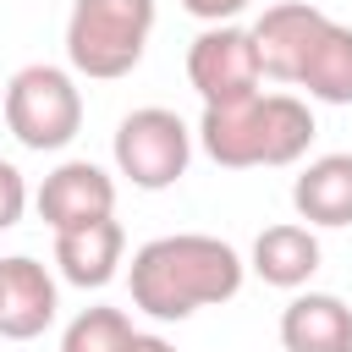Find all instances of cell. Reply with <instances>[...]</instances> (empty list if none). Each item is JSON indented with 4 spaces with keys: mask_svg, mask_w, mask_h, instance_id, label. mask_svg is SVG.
<instances>
[{
    "mask_svg": "<svg viewBox=\"0 0 352 352\" xmlns=\"http://www.w3.org/2000/svg\"><path fill=\"white\" fill-rule=\"evenodd\" d=\"M126 352H176V346H170L165 336H132V346H126Z\"/></svg>",
    "mask_w": 352,
    "mask_h": 352,
    "instance_id": "ac0fdd59",
    "label": "cell"
},
{
    "mask_svg": "<svg viewBox=\"0 0 352 352\" xmlns=\"http://www.w3.org/2000/svg\"><path fill=\"white\" fill-rule=\"evenodd\" d=\"M198 143L226 170L297 165L314 143V110L297 94H253L236 104H204Z\"/></svg>",
    "mask_w": 352,
    "mask_h": 352,
    "instance_id": "7a4b0ae2",
    "label": "cell"
},
{
    "mask_svg": "<svg viewBox=\"0 0 352 352\" xmlns=\"http://www.w3.org/2000/svg\"><path fill=\"white\" fill-rule=\"evenodd\" d=\"M22 209H28V182L11 160H0V231H11L22 220Z\"/></svg>",
    "mask_w": 352,
    "mask_h": 352,
    "instance_id": "2e32d148",
    "label": "cell"
},
{
    "mask_svg": "<svg viewBox=\"0 0 352 352\" xmlns=\"http://www.w3.org/2000/svg\"><path fill=\"white\" fill-rule=\"evenodd\" d=\"M297 88H308V99H319V104H352V28L346 22L319 28V38L308 44V60L297 72Z\"/></svg>",
    "mask_w": 352,
    "mask_h": 352,
    "instance_id": "5bb4252c",
    "label": "cell"
},
{
    "mask_svg": "<svg viewBox=\"0 0 352 352\" xmlns=\"http://www.w3.org/2000/svg\"><path fill=\"white\" fill-rule=\"evenodd\" d=\"M187 82L198 88L204 104H236V99H253L258 82H264L253 33L236 28V22L204 28V33L187 44Z\"/></svg>",
    "mask_w": 352,
    "mask_h": 352,
    "instance_id": "8992f818",
    "label": "cell"
},
{
    "mask_svg": "<svg viewBox=\"0 0 352 352\" xmlns=\"http://www.w3.org/2000/svg\"><path fill=\"white\" fill-rule=\"evenodd\" d=\"M248 264H253V275H258L264 286L297 292V286H308L314 270H319V236H314V226H297V220L264 226Z\"/></svg>",
    "mask_w": 352,
    "mask_h": 352,
    "instance_id": "7c38bea8",
    "label": "cell"
},
{
    "mask_svg": "<svg viewBox=\"0 0 352 352\" xmlns=\"http://www.w3.org/2000/svg\"><path fill=\"white\" fill-rule=\"evenodd\" d=\"M253 0H182V11L187 16H198V22H209V28H220V22H231V16H242Z\"/></svg>",
    "mask_w": 352,
    "mask_h": 352,
    "instance_id": "e0dca14e",
    "label": "cell"
},
{
    "mask_svg": "<svg viewBox=\"0 0 352 352\" xmlns=\"http://www.w3.org/2000/svg\"><path fill=\"white\" fill-rule=\"evenodd\" d=\"M292 209L308 226H352V154H319L292 182Z\"/></svg>",
    "mask_w": 352,
    "mask_h": 352,
    "instance_id": "4fadbf2b",
    "label": "cell"
},
{
    "mask_svg": "<svg viewBox=\"0 0 352 352\" xmlns=\"http://www.w3.org/2000/svg\"><path fill=\"white\" fill-rule=\"evenodd\" d=\"M154 33V0H72L66 16V60L88 82L126 77Z\"/></svg>",
    "mask_w": 352,
    "mask_h": 352,
    "instance_id": "3957f363",
    "label": "cell"
},
{
    "mask_svg": "<svg viewBox=\"0 0 352 352\" xmlns=\"http://www.w3.org/2000/svg\"><path fill=\"white\" fill-rule=\"evenodd\" d=\"M242 270H248L242 253L220 236L204 231L154 236L132 253V308H143L160 324L192 319L198 308L231 302L242 292Z\"/></svg>",
    "mask_w": 352,
    "mask_h": 352,
    "instance_id": "6da1fadb",
    "label": "cell"
},
{
    "mask_svg": "<svg viewBox=\"0 0 352 352\" xmlns=\"http://www.w3.org/2000/svg\"><path fill=\"white\" fill-rule=\"evenodd\" d=\"M110 154H116V170H121L132 187L160 192V187H176V182L187 176L192 132H187V121H182L176 110H165V104H143V110L121 116Z\"/></svg>",
    "mask_w": 352,
    "mask_h": 352,
    "instance_id": "5b68a950",
    "label": "cell"
},
{
    "mask_svg": "<svg viewBox=\"0 0 352 352\" xmlns=\"http://www.w3.org/2000/svg\"><path fill=\"white\" fill-rule=\"evenodd\" d=\"M55 308H60V292H55V275L16 253V258H0V336L6 341H33L55 324Z\"/></svg>",
    "mask_w": 352,
    "mask_h": 352,
    "instance_id": "ba28073f",
    "label": "cell"
},
{
    "mask_svg": "<svg viewBox=\"0 0 352 352\" xmlns=\"http://www.w3.org/2000/svg\"><path fill=\"white\" fill-rule=\"evenodd\" d=\"M132 319L121 308H82L66 336H60V352H126L132 346Z\"/></svg>",
    "mask_w": 352,
    "mask_h": 352,
    "instance_id": "9a60e30c",
    "label": "cell"
},
{
    "mask_svg": "<svg viewBox=\"0 0 352 352\" xmlns=\"http://www.w3.org/2000/svg\"><path fill=\"white\" fill-rule=\"evenodd\" d=\"M33 204H38V220L50 231H77V226H94V220L116 214V182L94 160H66L44 176Z\"/></svg>",
    "mask_w": 352,
    "mask_h": 352,
    "instance_id": "52a82bcc",
    "label": "cell"
},
{
    "mask_svg": "<svg viewBox=\"0 0 352 352\" xmlns=\"http://www.w3.org/2000/svg\"><path fill=\"white\" fill-rule=\"evenodd\" d=\"M286 352H352V308L330 292H297L280 308Z\"/></svg>",
    "mask_w": 352,
    "mask_h": 352,
    "instance_id": "8fae6325",
    "label": "cell"
},
{
    "mask_svg": "<svg viewBox=\"0 0 352 352\" xmlns=\"http://www.w3.org/2000/svg\"><path fill=\"white\" fill-rule=\"evenodd\" d=\"M121 253H126V231L121 220H94V226H77V231H55V270L60 280L72 286H110L116 270H121Z\"/></svg>",
    "mask_w": 352,
    "mask_h": 352,
    "instance_id": "30bf717a",
    "label": "cell"
},
{
    "mask_svg": "<svg viewBox=\"0 0 352 352\" xmlns=\"http://www.w3.org/2000/svg\"><path fill=\"white\" fill-rule=\"evenodd\" d=\"M330 16L319 11V6H308V0H286V6H270L248 33H253V50H258V66H264V77H275V82H297V72H302V60H308V44L319 38V28H324Z\"/></svg>",
    "mask_w": 352,
    "mask_h": 352,
    "instance_id": "9c48e42d",
    "label": "cell"
},
{
    "mask_svg": "<svg viewBox=\"0 0 352 352\" xmlns=\"http://www.w3.org/2000/svg\"><path fill=\"white\" fill-rule=\"evenodd\" d=\"M6 126L22 148L55 154L82 132V88L66 66L33 60L6 82Z\"/></svg>",
    "mask_w": 352,
    "mask_h": 352,
    "instance_id": "277c9868",
    "label": "cell"
}]
</instances>
